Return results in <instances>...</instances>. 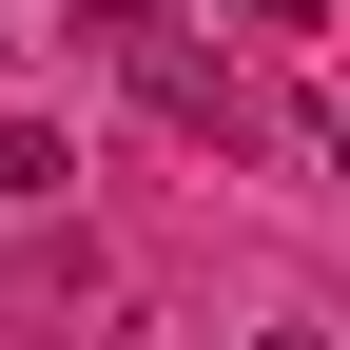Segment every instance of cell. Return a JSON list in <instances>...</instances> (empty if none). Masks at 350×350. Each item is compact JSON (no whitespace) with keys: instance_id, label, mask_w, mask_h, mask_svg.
I'll return each mask as SVG.
<instances>
[{"instance_id":"3957f363","label":"cell","mask_w":350,"mask_h":350,"mask_svg":"<svg viewBox=\"0 0 350 350\" xmlns=\"http://www.w3.org/2000/svg\"><path fill=\"white\" fill-rule=\"evenodd\" d=\"M253 350H331V331H312V312H273V331H253Z\"/></svg>"},{"instance_id":"7a4b0ae2","label":"cell","mask_w":350,"mask_h":350,"mask_svg":"<svg viewBox=\"0 0 350 350\" xmlns=\"http://www.w3.org/2000/svg\"><path fill=\"white\" fill-rule=\"evenodd\" d=\"M59 175H78V137H59V117H0V195H59Z\"/></svg>"},{"instance_id":"277c9868","label":"cell","mask_w":350,"mask_h":350,"mask_svg":"<svg viewBox=\"0 0 350 350\" xmlns=\"http://www.w3.org/2000/svg\"><path fill=\"white\" fill-rule=\"evenodd\" d=\"M214 20H312V0H214Z\"/></svg>"},{"instance_id":"6da1fadb","label":"cell","mask_w":350,"mask_h":350,"mask_svg":"<svg viewBox=\"0 0 350 350\" xmlns=\"http://www.w3.org/2000/svg\"><path fill=\"white\" fill-rule=\"evenodd\" d=\"M98 59H117V78H137V98L175 117V137H214V156H234V137H253V78H234V59H214V39H175V20H156V0H137V20H117V39H98Z\"/></svg>"}]
</instances>
